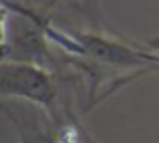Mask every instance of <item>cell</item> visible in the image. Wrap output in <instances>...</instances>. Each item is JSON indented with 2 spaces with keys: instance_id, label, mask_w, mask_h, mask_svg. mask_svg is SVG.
Wrapping results in <instances>:
<instances>
[{
  "instance_id": "6da1fadb",
  "label": "cell",
  "mask_w": 159,
  "mask_h": 143,
  "mask_svg": "<svg viewBox=\"0 0 159 143\" xmlns=\"http://www.w3.org/2000/svg\"><path fill=\"white\" fill-rule=\"evenodd\" d=\"M65 77L39 65L4 62L0 65V95L4 99H22L44 111L54 129L77 123V115L65 95Z\"/></svg>"
},
{
  "instance_id": "7a4b0ae2",
  "label": "cell",
  "mask_w": 159,
  "mask_h": 143,
  "mask_svg": "<svg viewBox=\"0 0 159 143\" xmlns=\"http://www.w3.org/2000/svg\"><path fill=\"white\" fill-rule=\"evenodd\" d=\"M40 22H43L48 40L75 58L101 67H113V69L143 67L151 71L159 67V54H155L153 50L129 47V44L117 43L109 36L95 35V32H65L61 28H54L51 20L44 16H40Z\"/></svg>"
},
{
  "instance_id": "3957f363",
  "label": "cell",
  "mask_w": 159,
  "mask_h": 143,
  "mask_svg": "<svg viewBox=\"0 0 159 143\" xmlns=\"http://www.w3.org/2000/svg\"><path fill=\"white\" fill-rule=\"evenodd\" d=\"M2 2H14V4H22L24 0H2Z\"/></svg>"
}]
</instances>
